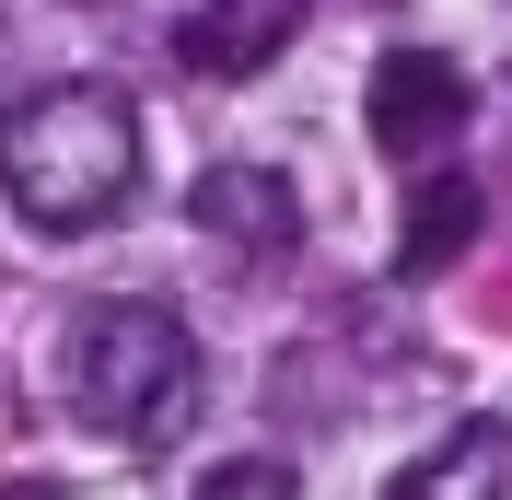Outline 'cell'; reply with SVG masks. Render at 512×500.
Listing matches in <instances>:
<instances>
[{
    "instance_id": "cell-8",
    "label": "cell",
    "mask_w": 512,
    "mask_h": 500,
    "mask_svg": "<svg viewBox=\"0 0 512 500\" xmlns=\"http://www.w3.org/2000/svg\"><path fill=\"white\" fill-rule=\"evenodd\" d=\"M198 500H291V466L280 454H233V466L198 477Z\"/></svg>"
},
{
    "instance_id": "cell-3",
    "label": "cell",
    "mask_w": 512,
    "mask_h": 500,
    "mask_svg": "<svg viewBox=\"0 0 512 500\" xmlns=\"http://www.w3.org/2000/svg\"><path fill=\"white\" fill-rule=\"evenodd\" d=\"M361 128H373L384 163H454V140H466V70L443 59V47H384L373 82H361Z\"/></svg>"
},
{
    "instance_id": "cell-5",
    "label": "cell",
    "mask_w": 512,
    "mask_h": 500,
    "mask_svg": "<svg viewBox=\"0 0 512 500\" xmlns=\"http://www.w3.org/2000/svg\"><path fill=\"white\" fill-rule=\"evenodd\" d=\"M187 221H198L222 256H291L303 198H291V175H268V163H210V175L187 187Z\"/></svg>"
},
{
    "instance_id": "cell-1",
    "label": "cell",
    "mask_w": 512,
    "mask_h": 500,
    "mask_svg": "<svg viewBox=\"0 0 512 500\" xmlns=\"http://www.w3.org/2000/svg\"><path fill=\"white\" fill-rule=\"evenodd\" d=\"M152 175V128L117 82H35L0 105V198L35 233H105Z\"/></svg>"
},
{
    "instance_id": "cell-4",
    "label": "cell",
    "mask_w": 512,
    "mask_h": 500,
    "mask_svg": "<svg viewBox=\"0 0 512 500\" xmlns=\"http://www.w3.org/2000/svg\"><path fill=\"white\" fill-rule=\"evenodd\" d=\"M303 24H315V0H198L187 24H175V59L198 82H256Z\"/></svg>"
},
{
    "instance_id": "cell-2",
    "label": "cell",
    "mask_w": 512,
    "mask_h": 500,
    "mask_svg": "<svg viewBox=\"0 0 512 500\" xmlns=\"http://www.w3.org/2000/svg\"><path fill=\"white\" fill-rule=\"evenodd\" d=\"M59 396L70 419L117 454H175L198 419V338L163 303H82L59 338Z\"/></svg>"
},
{
    "instance_id": "cell-6",
    "label": "cell",
    "mask_w": 512,
    "mask_h": 500,
    "mask_svg": "<svg viewBox=\"0 0 512 500\" xmlns=\"http://www.w3.org/2000/svg\"><path fill=\"white\" fill-rule=\"evenodd\" d=\"M384 500H512V431L501 419H454L419 466H396Z\"/></svg>"
},
{
    "instance_id": "cell-7",
    "label": "cell",
    "mask_w": 512,
    "mask_h": 500,
    "mask_svg": "<svg viewBox=\"0 0 512 500\" xmlns=\"http://www.w3.org/2000/svg\"><path fill=\"white\" fill-rule=\"evenodd\" d=\"M478 175H454V163H431V187L408 198V233H396V268L408 280H431V268H454V256L478 245Z\"/></svg>"
},
{
    "instance_id": "cell-9",
    "label": "cell",
    "mask_w": 512,
    "mask_h": 500,
    "mask_svg": "<svg viewBox=\"0 0 512 500\" xmlns=\"http://www.w3.org/2000/svg\"><path fill=\"white\" fill-rule=\"evenodd\" d=\"M0 500H70V489H47V477H0Z\"/></svg>"
}]
</instances>
